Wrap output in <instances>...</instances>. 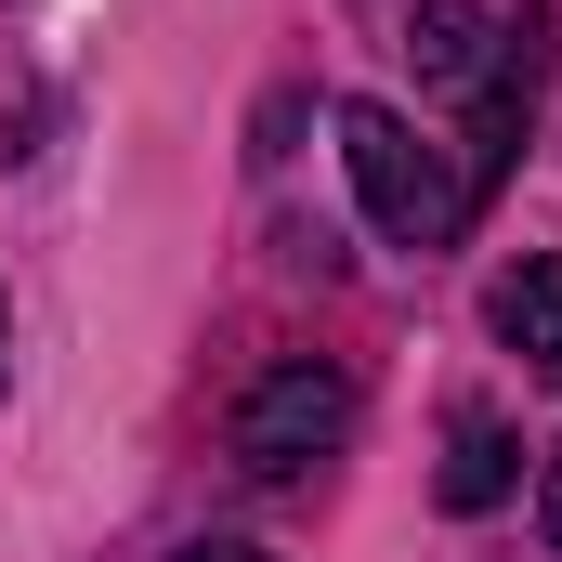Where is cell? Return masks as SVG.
<instances>
[{
	"mask_svg": "<svg viewBox=\"0 0 562 562\" xmlns=\"http://www.w3.org/2000/svg\"><path fill=\"white\" fill-rule=\"evenodd\" d=\"M340 170H353V196H367V223L393 236V249H458L471 236V170H445V144L419 119H393V105H340Z\"/></svg>",
	"mask_w": 562,
	"mask_h": 562,
	"instance_id": "1",
	"label": "cell"
},
{
	"mask_svg": "<svg viewBox=\"0 0 562 562\" xmlns=\"http://www.w3.org/2000/svg\"><path fill=\"white\" fill-rule=\"evenodd\" d=\"M340 431H353V380H340V367H314V353H288V367L249 380V406H236V471L288 484V471H314Z\"/></svg>",
	"mask_w": 562,
	"mask_h": 562,
	"instance_id": "2",
	"label": "cell"
},
{
	"mask_svg": "<svg viewBox=\"0 0 562 562\" xmlns=\"http://www.w3.org/2000/svg\"><path fill=\"white\" fill-rule=\"evenodd\" d=\"M510 484H524V445H510V419H497V406H458V419H445V471H431V497L471 524V510H497Z\"/></svg>",
	"mask_w": 562,
	"mask_h": 562,
	"instance_id": "3",
	"label": "cell"
},
{
	"mask_svg": "<svg viewBox=\"0 0 562 562\" xmlns=\"http://www.w3.org/2000/svg\"><path fill=\"white\" fill-rule=\"evenodd\" d=\"M484 327H497L537 380H562V249H537V262H510V276L484 288Z\"/></svg>",
	"mask_w": 562,
	"mask_h": 562,
	"instance_id": "4",
	"label": "cell"
},
{
	"mask_svg": "<svg viewBox=\"0 0 562 562\" xmlns=\"http://www.w3.org/2000/svg\"><path fill=\"white\" fill-rule=\"evenodd\" d=\"M406 53H419V79H445V92H471V79H497V53H510V26H497L484 0H419V26H406Z\"/></svg>",
	"mask_w": 562,
	"mask_h": 562,
	"instance_id": "5",
	"label": "cell"
},
{
	"mask_svg": "<svg viewBox=\"0 0 562 562\" xmlns=\"http://www.w3.org/2000/svg\"><path fill=\"white\" fill-rule=\"evenodd\" d=\"M170 562H276V550H249V537H196V550H170Z\"/></svg>",
	"mask_w": 562,
	"mask_h": 562,
	"instance_id": "6",
	"label": "cell"
},
{
	"mask_svg": "<svg viewBox=\"0 0 562 562\" xmlns=\"http://www.w3.org/2000/svg\"><path fill=\"white\" fill-rule=\"evenodd\" d=\"M537 524H550V550H562V445H550V471H537Z\"/></svg>",
	"mask_w": 562,
	"mask_h": 562,
	"instance_id": "7",
	"label": "cell"
},
{
	"mask_svg": "<svg viewBox=\"0 0 562 562\" xmlns=\"http://www.w3.org/2000/svg\"><path fill=\"white\" fill-rule=\"evenodd\" d=\"M0 340H13V327H0ZM0 367H13V353H0Z\"/></svg>",
	"mask_w": 562,
	"mask_h": 562,
	"instance_id": "8",
	"label": "cell"
}]
</instances>
